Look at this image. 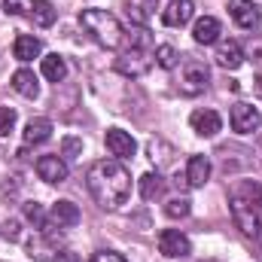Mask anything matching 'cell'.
<instances>
[{
  "instance_id": "obj_27",
  "label": "cell",
  "mask_w": 262,
  "mask_h": 262,
  "mask_svg": "<svg viewBox=\"0 0 262 262\" xmlns=\"http://www.w3.org/2000/svg\"><path fill=\"white\" fill-rule=\"evenodd\" d=\"M3 9H6L9 15H31L34 0H3Z\"/></svg>"
},
{
  "instance_id": "obj_3",
  "label": "cell",
  "mask_w": 262,
  "mask_h": 262,
  "mask_svg": "<svg viewBox=\"0 0 262 262\" xmlns=\"http://www.w3.org/2000/svg\"><path fill=\"white\" fill-rule=\"evenodd\" d=\"M79 25L92 34L95 43H101L104 49H119V43L125 40V31L119 25V18L107 9H82L79 12Z\"/></svg>"
},
{
  "instance_id": "obj_2",
  "label": "cell",
  "mask_w": 262,
  "mask_h": 262,
  "mask_svg": "<svg viewBox=\"0 0 262 262\" xmlns=\"http://www.w3.org/2000/svg\"><path fill=\"white\" fill-rule=\"evenodd\" d=\"M125 40H128V49L116 58V70H119L122 76L137 79V76H143V73L152 67L156 46H152V37H149L146 28H134V31H128Z\"/></svg>"
},
{
  "instance_id": "obj_4",
  "label": "cell",
  "mask_w": 262,
  "mask_h": 262,
  "mask_svg": "<svg viewBox=\"0 0 262 262\" xmlns=\"http://www.w3.org/2000/svg\"><path fill=\"white\" fill-rule=\"evenodd\" d=\"M232 220L247 238H259V210L253 207L250 195H235L232 198Z\"/></svg>"
},
{
  "instance_id": "obj_26",
  "label": "cell",
  "mask_w": 262,
  "mask_h": 262,
  "mask_svg": "<svg viewBox=\"0 0 262 262\" xmlns=\"http://www.w3.org/2000/svg\"><path fill=\"white\" fill-rule=\"evenodd\" d=\"M15 110L12 107H0V137H9L15 131Z\"/></svg>"
},
{
  "instance_id": "obj_22",
  "label": "cell",
  "mask_w": 262,
  "mask_h": 262,
  "mask_svg": "<svg viewBox=\"0 0 262 262\" xmlns=\"http://www.w3.org/2000/svg\"><path fill=\"white\" fill-rule=\"evenodd\" d=\"M31 18H34L40 28H49V25L55 21V6H52V3H46V0H34Z\"/></svg>"
},
{
  "instance_id": "obj_13",
  "label": "cell",
  "mask_w": 262,
  "mask_h": 262,
  "mask_svg": "<svg viewBox=\"0 0 262 262\" xmlns=\"http://www.w3.org/2000/svg\"><path fill=\"white\" fill-rule=\"evenodd\" d=\"M189 125H192V131L198 137H213L216 131L223 128V119H220L216 110H195L189 116Z\"/></svg>"
},
{
  "instance_id": "obj_18",
  "label": "cell",
  "mask_w": 262,
  "mask_h": 262,
  "mask_svg": "<svg viewBox=\"0 0 262 262\" xmlns=\"http://www.w3.org/2000/svg\"><path fill=\"white\" fill-rule=\"evenodd\" d=\"M52 223H55L58 229L76 226V223H79V207H76L73 201H55V204H52Z\"/></svg>"
},
{
  "instance_id": "obj_21",
  "label": "cell",
  "mask_w": 262,
  "mask_h": 262,
  "mask_svg": "<svg viewBox=\"0 0 262 262\" xmlns=\"http://www.w3.org/2000/svg\"><path fill=\"white\" fill-rule=\"evenodd\" d=\"M162 192H165V180H162L159 174H143V177H140V195L146 198V201L162 198Z\"/></svg>"
},
{
  "instance_id": "obj_32",
  "label": "cell",
  "mask_w": 262,
  "mask_h": 262,
  "mask_svg": "<svg viewBox=\"0 0 262 262\" xmlns=\"http://www.w3.org/2000/svg\"><path fill=\"white\" fill-rule=\"evenodd\" d=\"M253 92H256V95L262 98V73L256 76V79H253Z\"/></svg>"
},
{
  "instance_id": "obj_17",
  "label": "cell",
  "mask_w": 262,
  "mask_h": 262,
  "mask_svg": "<svg viewBox=\"0 0 262 262\" xmlns=\"http://www.w3.org/2000/svg\"><path fill=\"white\" fill-rule=\"evenodd\" d=\"M49 137H52V122L43 119V116H37V119H31V122L25 125V143H28V146L46 143Z\"/></svg>"
},
{
  "instance_id": "obj_23",
  "label": "cell",
  "mask_w": 262,
  "mask_h": 262,
  "mask_svg": "<svg viewBox=\"0 0 262 262\" xmlns=\"http://www.w3.org/2000/svg\"><path fill=\"white\" fill-rule=\"evenodd\" d=\"M177 61H180V55H177V49H174V46H168V43H165V46H159V49H156V64L162 67V70H174Z\"/></svg>"
},
{
  "instance_id": "obj_16",
  "label": "cell",
  "mask_w": 262,
  "mask_h": 262,
  "mask_svg": "<svg viewBox=\"0 0 262 262\" xmlns=\"http://www.w3.org/2000/svg\"><path fill=\"white\" fill-rule=\"evenodd\" d=\"M40 52H43V43H40L37 37H31V34H21V37H15V43H12V55H15L18 61H34Z\"/></svg>"
},
{
  "instance_id": "obj_19",
  "label": "cell",
  "mask_w": 262,
  "mask_h": 262,
  "mask_svg": "<svg viewBox=\"0 0 262 262\" xmlns=\"http://www.w3.org/2000/svg\"><path fill=\"white\" fill-rule=\"evenodd\" d=\"M12 89H15L21 98H37V92H40V82H37L34 70L21 67V70H15V73H12Z\"/></svg>"
},
{
  "instance_id": "obj_1",
  "label": "cell",
  "mask_w": 262,
  "mask_h": 262,
  "mask_svg": "<svg viewBox=\"0 0 262 262\" xmlns=\"http://www.w3.org/2000/svg\"><path fill=\"white\" fill-rule=\"evenodd\" d=\"M85 186L104 210H119L131 198V174L119 159H101L89 168Z\"/></svg>"
},
{
  "instance_id": "obj_11",
  "label": "cell",
  "mask_w": 262,
  "mask_h": 262,
  "mask_svg": "<svg viewBox=\"0 0 262 262\" xmlns=\"http://www.w3.org/2000/svg\"><path fill=\"white\" fill-rule=\"evenodd\" d=\"M104 140H107L110 156H116V159H131V156H134V149H137L134 137H131L128 131H122V128H110Z\"/></svg>"
},
{
  "instance_id": "obj_31",
  "label": "cell",
  "mask_w": 262,
  "mask_h": 262,
  "mask_svg": "<svg viewBox=\"0 0 262 262\" xmlns=\"http://www.w3.org/2000/svg\"><path fill=\"white\" fill-rule=\"evenodd\" d=\"M49 262H79V256H76L73 250H55V256Z\"/></svg>"
},
{
  "instance_id": "obj_12",
  "label": "cell",
  "mask_w": 262,
  "mask_h": 262,
  "mask_svg": "<svg viewBox=\"0 0 262 262\" xmlns=\"http://www.w3.org/2000/svg\"><path fill=\"white\" fill-rule=\"evenodd\" d=\"M213 58H216V64L226 67V70H238V67L244 64V49H241V43H235V40H220Z\"/></svg>"
},
{
  "instance_id": "obj_10",
  "label": "cell",
  "mask_w": 262,
  "mask_h": 262,
  "mask_svg": "<svg viewBox=\"0 0 262 262\" xmlns=\"http://www.w3.org/2000/svg\"><path fill=\"white\" fill-rule=\"evenodd\" d=\"M192 15H195V3H192V0H171V3L162 9V21H165L168 28H183Z\"/></svg>"
},
{
  "instance_id": "obj_7",
  "label": "cell",
  "mask_w": 262,
  "mask_h": 262,
  "mask_svg": "<svg viewBox=\"0 0 262 262\" xmlns=\"http://www.w3.org/2000/svg\"><path fill=\"white\" fill-rule=\"evenodd\" d=\"M159 250L171 259H183L192 253V241L180 229H165V232H159Z\"/></svg>"
},
{
  "instance_id": "obj_29",
  "label": "cell",
  "mask_w": 262,
  "mask_h": 262,
  "mask_svg": "<svg viewBox=\"0 0 262 262\" xmlns=\"http://www.w3.org/2000/svg\"><path fill=\"white\" fill-rule=\"evenodd\" d=\"M3 238H6V241H18V238H21L18 220H6V223H3Z\"/></svg>"
},
{
  "instance_id": "obj_20",
  "label": "cell",
  "mask_w": 262,
  "mask_h": 262,
  "mask_svg": "<svg viewBox=\"0 0 262 262\" xmlns=\"http://www.w3.org/2000/svg\"><path fill=\"white\" fill-rule=\"evenodd\" d=\"M40 70H43V76H46L49 82H64V76H67V61L58 55V52H52V55H46V58H43Z\"/></svg>"
},
{
  "instance_id": "obj_30",
  "label": "cell",
  "mask_w": 262,
  "mask_h": 262,
  "mask_svg": "<svg viewBox=\"0 0 262 262\" xmlns=\"http://www.w3.org/2000/svg\"><path fill=\"white\" fill-rule=\"evenodd\" d=\"M92 262H125L119 253H113V250H98L95 256H92Z\"/></svg>"
},
{
  "instance_id": "obj_14",
  "label": "cell",
  "mask_w": 262,
  "mask_h": 262,
  "mask_svg": "<svg viewBox=\"0 0 262 262\" xmlns=\"http://www.w3.org/2000/svg\"><path fill=\"white\" fill-rule=\"evenodd\" d=\"M220 34H223V25H220L213 15L198 18L195 28H192V40H195L198 46H213V43H220Z\"/></svg>"
},
{
  "instance_id": "obj_5",
  "label": "cell",
  "mask_w": 262,
  "mask_h": 262,
  "mask_svg": "<svg viewBox=\"0 0 262 262\" xmlns=\"http://www.w3.org/2000/svg\"><path fill=\"white\" fill-rule=\"evenodd\" d=\"M210 82V70L201 61H183V70H180V92L183 95H198L204 92Z\"/></svg>"
},
{
  "instance_id": "obj_6",
  "label": "cell",
  "mask_w": 262,
  "mask_h": 262,
  "mask_svg": "<svg viewBox=\"0 0 262 262\" xmlns=\"http://www.w3.org/2000/svg\"><path fill=\"white\" fill-rule=\"evenodd\" d=\"M229 125H232L235 134H256L262 128V116L250 104H235L232 113H229Z\"/></svg>"
},
{
  "instance_id": "obj_25",
  "label": "cell",
  "mask_w": 262,
  "mask_h": 262,
  "mask_svg": "<svg viewBox=\"0 0 262 262\" xmlns=\"http://www.w3.org/2000/svg\"><path fill=\"white\" fill-rule=\"evenodd\" d=\"M25 216H28V220H31V223H34L40 232L46 229V210H43V204H37V201H28V204H25Z\"/></svg>"
},
{
  "instance_id": "obj_15",
  "label": "cell",
  "mask_w": 262,
  "mask_h": 262,
  "mask_svg": "<svg viewBox=\"0 0 262 262\" xmlns=\"http://www.w3.org/2000/svg\"><path fill=\"white\" fill-rule=\"evenodd\" d=\"M207 180H210V162H207V156H192L189 165H186V186L201 189Z\"/></svg>"
},
{
  "instance_id": "obj_8",
  "label": "cell",
  "mask_w": 262,
  "mask_h": 262,
  "mask_svg": "<svg viewBox=\"0 0 262 262\" xmlns=\"http://www.w3.org/2000/svg\"><path fill=\"white\" fill-rule=\"evenodd\" d=\"M229 15H232V21H235L238 28H244V31L259 28V21H262V12L253 0H229Z\"/></svg>"
},
{
  "instance_id": "obj_28",
  "label": "cell",
  "mask_w": 262,
  "mask_h": 262,
  "mask_svg": "<svg viewBox=\"0 0 262 262\" xmlns=\"http://www.w3.org/2000/svg\"><path fill=\"white\" fill-rule=\"evenodd\" d=\"M61 156L64 159H79L82 156V140L79 137H64L61 140Z\"/></svg>"
},
{
  "instance_id": "obj_24",
  "label": "cell",
  "mask_w": 262,
  "mask_h": 262,
  "mask_svg": "<svg viewBox=\"0 0 262 262\" xmlns=\"http://www.w3.org/2000/svg\"><path fill=\"white\" fill-rule=\"evenodd\" d=\"M165 213H168L171 220H183V216H189V198H171V201L165 204Z\"/></svg>"
},
{
  "instance_id": "obj_9",
  "label": "cell",
  "mask_w": 262,
  "mask_h": 262,
  "mask_svg": "<svg viewBox=\"0 0 262 262\" xmlns=\"http://www.w3.org/2000/svg\"><path fill=\"white\" fill-rule=\"evenodd\" d=\"M37 174L46 183H64L67 180V162L61 156H40L37 159Z\"/></svg>"
}]
</instances>
